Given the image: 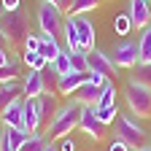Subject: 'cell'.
<instances>
[{"instance_id":"6da1fadb","label":"cell","mask_w":151,"mask_h":151,"mask_svg":"<svg viewBox=\"0 0 151 151\" xmlns=\"http://www.w3.org/2000/svg\"><path fill=\"white\" fill-rule=\"evenodd\" d=\"M0 30H3V35L8 38V49L16 51L19 46L24 49V41L30 35V16L27 11L16 8V11H3V16H0Z\"/></svg>"},{"instance_id":"d6a6232c","label":"cell","mask_w":151,"mask_h":151,"mask_svg":"<svg viewBox=\"0 0 151 151\" xmlns=\"http://www.w3.org/2000/svg\"><path fill=\"white\" fill-rule=\"evenodd\" d=\"M108 151H129V143H124L122 138H113V143L108 146Z\"/></svg>"},{"instance_id":"4fadbf2b","label":"cell","mask_w":151,"mask_h":151,"mask_svg":"<svg viewBox=\"0 0 151 151\" xmlns=\"http://www.w3.org/2000/svg\"><path fill=\"white\" fill-rule=\"evenodd\" d=\"M86 81H89V73H76V70H70V73L60 76L57 92H60V94H76V89H78V86H84Z\"/></svg>"},{"instance_id":"d590c367","label":"cell","mask_w":151,"mask_h":151,"mask_svg":"<svg viewBox=\"0 0 151 151\" xmlns=\"http://www.w3.org/2000/svg\"><path fill=\"white\" fill-rule=\"evenodd\" d=\"M73 3H76V0H57V6H60V11H62V14H70Z\"/></svg>"},{"instance_id":"ab89813d","label":"cell","mask_w":151,"mask_h":151,"mask_svg":"<svg viewBox=\"0 0 151 151\" xmlns=\"http://www.w3.org/2000/svg\"><path fill=\"white\" fill-rule=\"evenodd\" d=\"M43 3H54V6H57V0H43Z\"/></svg>"},{"instance_id":"ba28073f","label":"cell","mask_w":151,"mask_h":151,"mask_svg":"<svg viewBox=\"0 0 151 151\" xmlns=\"http://www.w3.org/2000/svg\"><path fill=\"white\" fill-rule=\"evenodd\" d=\"M86 60H89V73H100V76H105V78H113V76H116V65H113L111 54L100 51L97 46H94L92 51H86Z\"/></svg>"},{"instance_id":"3957f363","label":"cell","mask_w":151,"mask_h":151,"mask_svg":"<svg viewBox=\"0 0 151 151\" xmlns=\"http://www.w3.org/2000/svg\"><path fill=\"white\" fill-rule=\"evenodd\" d=\"M124 103L129 113L135 119H148L151 116V89L138 84V81H127L124 86Z\"/></svg>"},{"instance_id":"f546056e","label":"cell","mask_w":151,"mask_h":151,"mask_svg":"<svg viewBox=\"0 0 151 151\" xmlns=\"http://www.w3.org/2000/svg\"><path fill=\"white\" fill-rule=\"evenodd\" d=\"M113 30H116V35H129L135 27H132V22H129L127 14H119L116 19H113Z\"/></svg>"},{"instance_id":"484cf974","label":"cell","mask_w":151,"mask_h":151,"mask_svg":"<svg viewBox=\"0 0 151 151\" xmlns=\"http://www.w3.org/2000/svg\"><path fill=\"white\" fill-rule=\"evenodd\" d=\"M132 81H138L143 86L151 89V62H138L135 65V76H132Z\"/></svg>"},{"instance_id":"83f0119b","label":"cell","mask_w":151,"mask_h":151,"mask_svg":"<svg viewBox=\"0 0 151 151\" xmlns=\"http://www.w3.org/2000/svg\"><path fill=\"white\" fill-rule=\"evenodd\" d=\"M41 76H43V86H46V92H57V84H60V73H57V70L49 65V68H43V70H41Z\"/></svg>"},{"instance_id":"4dcf8cb0","label":"cell","mask_w":151,"mask_h":151,"mask_svg":"<svg viewBox=\"0 0 151 151\" xmlns=\"http://www.w3.org/2000/svg\"><path fill=\"white\" fill-rule=\"evenodd\" d=\"M100 6V0H76L73 8H70V16H78V14H86V11H94Z\"/></svg>"},{"instance_id":"4316f807","label":"cell","mask_w":151,"mask_h":151,"mask_svg":"<svg viewBox=\"0 0 151 151\" xmlns=\"http://www.w3.org/2000/svg\"><path fill=\"white\" fill-rule=\"evenodd\" d=\"M70 68L76 73H89V60L86 51H70Z\"/></svg>"},{"instance_id":"e0dca14e","label":"cell","mask_w":151,"mask_h":151,"mask_svg":"<svg viewBox=\"0 0 151 151\" xmlns=\"http://www.w3.org/2000/svg\"><path fill=\"white\" fill-rule=\"evenodd\" d=\"M38 100V111H41V119L43 122H51V116L57 113V92H43Z\"/></svg>"},{"instance_id":"277c9868","label":"cell","mask_w":151,"mask_h":151,"mask_svg":"<svg viewBox=\"0 0 151 151\" xmlns=\"http://www.w3.org/2000/svg\"><path fill=\"white\" fill-rule=\"evenodd\" d=\"M113 129H116V138H122L124 143L135 146V148L143 146V140H146V129L140 127V122L132 113H119L116 122H113Z\"/></svg>"},{"instance_id":"f35d334b","label":"cell","mask_w":151,"mask_h":151,"mask_svg":"<svg viewBox=\"0 0 151 151\" xmlns=\"http://www.w3.org/2000/svg\"><path fill=\"white\" fill-rule=\"evenodd\" d=\"M135 151H151V146H138Z\"/></svg>"},{"instance_id":"ee69618b","label":"cell","mask_w":151,"mask_h":151,"mask_svg":"<svg viewBox=\"0 0 151 151\" xmlns=\"http://www.w3.org/2000/svg\"><path fill=\"white\" fill-rule=\"evenodd\" d=\"M148 3H151V0H148Z\"/></svg>"},{"instance_id":"7bdbcfd3","label":"cell","mask_w":151,"mask_h":151,"mask_svg":"<svg viewBox=\"0 0 151 151\" xmlns=\"http://www.w3.org/2000/svg\"><path fill=\"white\" fill-rule=\"evenodd\" d=\"M0 151H11V148H0Z\"/></svg>"},{"instance_id":"d4e9b609","label":"cell","mask_w":151,"mask_h":151,"mask_svg":"<svg viewBox=\"0 0 151 151\" xmlns=\"http://www.w3.org/2000/svg\"><path fill=\"white\" fill-rule=\"evenodd\" d=\"M49 65H51V68H54L57 73H60V76L70 73V70H73V68H70V51H68V49H62L60 54L54 57V62H49Z\"/></svg>"},{"instance_id":"836d02e7","label":"cell","mask_w":151,"mask_h":151,"mask_svg":"<svg viewBox=\"0 0 151 151\" xmlns=\"http://www.w3.org/2000/svg\"><path fill=\"white\" fill-rule=\"evenodd\" d=\"M14 54H16V51H11V49H0V68H3V65H8Z\"/></svg>"},{"instance_id":"ffe728a7","label":"cell","mask_w":151,"mask_h":151,"mask_svg":"<svg viewBox=\"0 0 151 151\" xmlns=\"http://www.w3.org/2000/svg\"><path fill=\"white\" fill-rule=\"evenodd\" d=\"M46 148H49L46 132H30L27 140L22 143V148H19V151H46Z\"/></svg>"},{"instance_id":"603a6c76","label":"cell","mask_w":151,"mask_h":151,"mask_svg":"<svg viewBox=\"0 0 151 151\" xmlns=\"http://www.w3.org/2000/svg\"><path fill=\"white\" fill-rule=\"evenodd\" d=\"M138 49H140V62H151V24L140 30Z\"/></svg>"},{"instance_id":"7402d4cb","label":"cell","mask_w":151,"mask_h":151,"mask_svg":"<svg viewBox=\"0 0 151 151\" xmlns=\"http://www.w3.org/2000/svg\"><path fill=\"white\" fill-rule=\"evenodd\" d=\"M108 105H116V86H113V78H108L103 84V94H100L97 105H92V108H108Z\"/></svg>"},{"instance_id":"e575fe53","label":"cell","mask_w":151,"mask_h":151,"mask_svg":"<svg viewBox=\"0 0 151 151\" xmlns=\"http://www.w3.org/2000/svg\"><path fill=\"white\" fill-rule=\"evenodd\" d=\"M0 6H3V11H16L19 8V0H0Z\"/></svg>"},{"instance_id":"9c48e42d","label":"cell","mask_w":151,"mask_h":151,"mask_svg":"<svg viewBox=\"0 0 151 151\" xmlns=\"http://www.w3.org/2000/svg\"><path fill=\"white\" fill-rule=\"evenodd\" d=\"M127 16H129V22H132L135 30L148 27L151 24V3H148V0H129Z\"/></svg>"},{"instance_id":"ac0fdd59","label":"cell","mask_w":151,"mask_h":151,"mask_svg":"<svg viewBox=\"0 0 151 151\" xmlns=\"http://www.w3.org/2000/svg\"><path fill=\"white\" fill-rule=\"evenodd\" d=\"M62 51L60 46V38H54V35H43L41 32V49H38V54H43L49 62H54V57Z\"/></svg>"},{"instance_id":"2e32d148","label":"cell","mask_w":151,"mask_h":151,"mask_svg":"<svg viewBox=\"0 0 151 151\" xmlns=\"http://www.w3.org/2000/svg\"><path fill=\"white\" fill-rule=\"evenodd\" d=\"M100 94H103V86H97L94 81H86L84 86H78V89H76L73 100H76V103H81V105H97Z\"/></svg>"},{"instance_id":"44dd1931","label":"cell","mask_w":151,"mask_h":151,"mask_svg":"<svg viewBox=\"0 0 151 151\" xmlns=\"http://www.w3.org/2000/svg\"><path fill=\"white\" fill-rule=\"evenodd\" d=\"M19 76H22V62H19V57L14 54V57H11V62L0 68V84H6V81H16Z\"/></svg>"},{"instance_id":"cb8c5ba5","label":"cell","mask_w":151,"mask_h":151,"mask_svg":"<svg viewBox=\"0 0 151 151\" xmlns=\"http://www.w3.org/2000/svg\"><path fill=\"white\" fill-rule=\"evenodd\" d=\"M22 62L27 65V68H32V70H43V68H49V60L43 54H32V51H22Z\"/></svg>"},{"instance_id":"7c38bea8","label":"cell","mask_w":151,"mask_h":151,"mask_svg":"<svg viewBox=\"0 0 151 151\" xmlns=\"http://www.w3.org/2000/svg\"><path fill=\"white\" fill-rule=\"evenodd\" d=\"M30 132L27 129H19V127H3L0 129V148H11V151H19L22 143L27 140Z\"/></svg>"},{"instance_id":"8992f818","label":"cell","mask_w":151,"mask_h":151,"mask_svg":"<svg viewBox=\"0 0 151 151\" xmlns=\"http://www.w3.org/2000/svg\"><path fill=\"white\" fill-rule=\"evenodd\" d=\"M111 60H113V65H116V68L132 70V68L140 62V49H138L135 41H124V43H119L116 49H113Z\"/></svg>"},{"instance_id":"30bf717a","label":"cell","mask_w":151,"mask_h":151,"mask_svg":"<svg viewBox=\"0 0 151 151\" xmlns=\"http://www.w3.org/2000/svg\"><path fill=\"white\" fill-rule=\"evenodd\" d=\"M70 16V14H68ZM73 24H76V32H78V43H81V51H92L94 49V24L84 14L73 16Z\"/></svg>"},{"instance_id":"52a82bcc","label":"cell","mask_w":151,"mask_h":151,"mask_svg":"<svg viewBox=\"0 0 151 151\" xmlns=\"http://www.w3.org/2000/svg\"><path fill=\"white\" fill-rule=\"evenodd\" d=\"M78 129H81V132H86V135H89L94 143H97V140H103V138H105L108 124H103V122L97 119V113H94V108H92V105H84L81 119H78Z\"/></svg>"},{"instance_id":"1f68e13d","label":"cell","mask_w":151,"mask_h":151,"mask_svg":"<svg viewBox=\"0 0 151 151\" xmlns=\"http://www.w3.org/2000/svg\"><path fill=\"white\" fill-rule=\"evenodd\" d=\"M38 49H41V35H35V32H30L27 35V41H24V51H38Z\"/></svg>"},{"instance_id":"5bb4252c","label":"cell","mask_w":151,"mask_h":151,"mask_svg":"<svg viewBox=\"0 0 151 151\" xmlns=\"http://www.w3.org/2000/svg\"><path fill=\"white\" fill-rule=\"evenodd\" d=\"M43 119L41 111H38V100L35 97H24V129L27 132H41Z\"/></svg>"},{"instance_id":"f1b7e54d","label":"cell","mask_w":151,"mask_h":151,"mask_svg":"<svg viewBox=\"0 0 151 151\" xmlns=\"http://www.w3.org/2000/svg\"><path fill=\"white\" fill-rule=\"evenodd\" d=\"M94 113H97V119L103 124H113L119 116V105H108V108H94Z\"/></svg>"},{"instance_id":"d6986e66","label":"cell","mask_w":151,"mask_h":151,"mask_svg":"<svg viewBox=\"0 0 151 151\" xmlns=\"http://www.w3.org/2000/svg\"><path fill=\"white\" fill-rule=\"evenodd\" d=\"M62 38H65V49H68V51H81L78 32H76V24H73V16H65V30H62Z\"/></svg>"},{"instance_id":"8d00e7d4","label":"cell","mask_w":151,"mask_h":151,"mask_svg":"<svg viewBox=\"0 0 151 151\" xmlns=\"http://www.w3.org/2000/svg\"><path fill=\"white\" fill-rule=\"evenodd\" d=\"M60 151H76V140H70V138H62V146H60Z\"/></svg>"},{"instance_id":"74e56055","label":"cell","mask_w":151,"mask_h":151,"mask_svg":"<svg viewBox=\"0 0 151 151\" xmlns=\"http://www.w3.org/2000/svg\"><path fill=\"white\" fill-rule=\"evenodd\" d=\"M0 49H8V38L3 35V30H0Z\"/></svg>"},{"instance_id":"60d3db41","label":"cell","mask_w":151,"mask_h":151,"mask_svg":"<svg viewBox=\"0 0 151 151\" xmlns=\"http://www.w3.org/2000/svg\"><path fill=\"white\" fill-rule=\"evenodd\" d=\"M46 151H57V148H54V146H49V148H46Z\"/></svg>"},{"instance_id":"9a60e30c","label":"cell","mask_w":151,"mask_h":151,"mask_svg":"<svg viewBox=\"0 0 151 151\" xmlns=\"http://www.w3.org/2000/svg\"><path fill=\"white\" fill-rule=\"evenodd\" d=\"M22 86H24V97H41V94L46 92V86H43V76H41V70H27V76L22 78Z\"/></svg>"},{"instance_id":"b9f144b4","label":"cell","mask_w":151,"mask_h":151,"mask_svg":"<svg viewBox=\"0 0 151 151\" xmlns=\"http://www.w3.org/2000/svg\"><path fill=\"white\" fill-rule=\"evenodd\" d=\"M0 16H3V6H0Z\"/></svg>"},{"instance_id":"8fae6325","label":"cell","mask_w":151,"mask_h":151,"mask_svg":"<svg viewBox=\"0 0 151 151\" xmlns=\"http://www.w3.org/2000/svg\"><path fill=\"white\" fill-rule=\"evenodd\" d=\"M0 122H3V127H19V129H24V97H16L3 113H0Z\"/></svg>"},{"instance_id":"7a4b0ae2","label":"cell","mask_w":151,"mask_h":151,"mask_svg":"<svg viewBox=\"0 0 151 151\" xmlns=\"http://www.w3.org/2000/svg\"><path fill=\"white\" fill-rule=\"evenodd\" d=\"M81 111H84V105L76 103V100L68 103V105H62V108H57V113L51 116V122H49V127H46V138H51V140H62V138H68L70 132L78 127Z\"/></svg>"},{"instance_id":"5b68a950","label":"cell","mask_w":151,"mask_h":151,"mask_svg":"<svg viewBox=\"0 0 151 151\" xmlns=\"http://www.w3.org/2000/svg\"><path fill=\"white\" fill-rule=\"evenodd\" d=\"M38 27H41L43 35L60 38L62 30H65V14L60 11V6H54V3H41V8H38Z\"/></svg>"}]
</instances>
